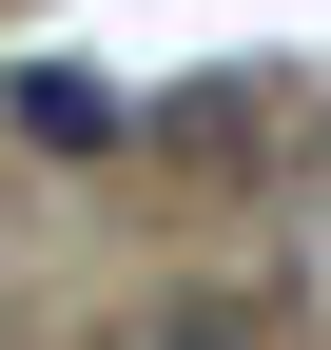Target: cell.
Instances as JSON below:
<instances>
[{"label":"cell","mask_w":331,"mask_h":350,"mask_svg":"<svg viewBox=\"0 0 331 350\" xmlns=\"http://www.w3.org/2000/svg\"><path fill=\"white\" fill-rule=\"evenodd\" d=\"M0 117H20L39 156H117V98H98L78 59H39V78H0Z\"/></svg>","instance_id":"cell-1"},{"label":"cell","mask_w":331,"mask_h":350,"mask_svg":"<svg viewBox=\"0 0 331 350\" xmlns=\"http://www.w3.org/2000/svg\"><path fill=\"white\" fill-rule=\"evenodd\" d=\"M176 156H215V175H254L273 137H254V98H234V78H215V98H176Z\"/></svg>","instance_id":"cell-2"}]
</instances>
